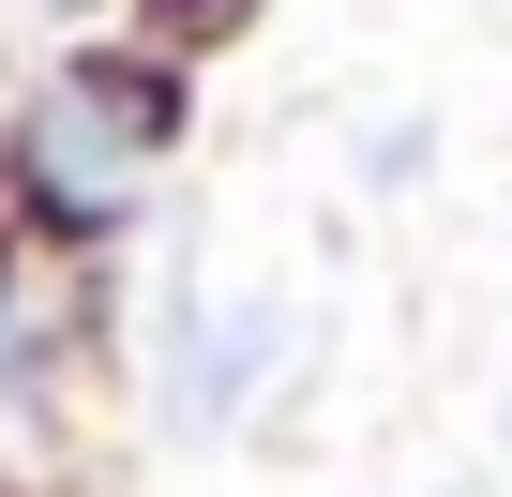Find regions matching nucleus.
<instances>
[{
	"label": "nucleus",
	"instance_id": "nucleus-1",
	"mask_svg": "<svg viewBox=\"0 0 512 497\" xmlns=\"http://www.w3.org/2000/svg\"><path fill=\"white\" fill-rule=\"evenodd\" d=\"M166 151H181V91L136 76V61H61V76L31 91V196L76 211V226L136 211V181H151Z\"/></svg>",
	"mask_w": 512,
	"mask_h": 497
},
{
	"label": "nucleus",
	"instance_id": "nucleus-2",
	"mask_svg": "<svg viewBox=\"0 0 512 497\" xmlns=\"http://www.w3.org/2000/svg\"><path fill=\"white\" fill-rule=\"evenodd\" d=\"M272 347H287V317H272V302H226V317L166 332V422H181V437H226V422H241V392L272 377Z\"/></svg>",
	"mask_w": 512,
	"mask_h": 497
},
{
	"label": "nucleus",
	"instance_id": "nucleus-3",
	"mask_svg": "<svg viewBox=\"0 0 512 497\" xmlns=\"http://www.w3.org/2000/svg\"><path fill=\"white\" fill-rule=\"evenodd\" d=\"M31 392V332H16V287H0V407Z\"/></svg>",
	"mask_w": 512,
	"mask_h": 497
}]
</instances>
